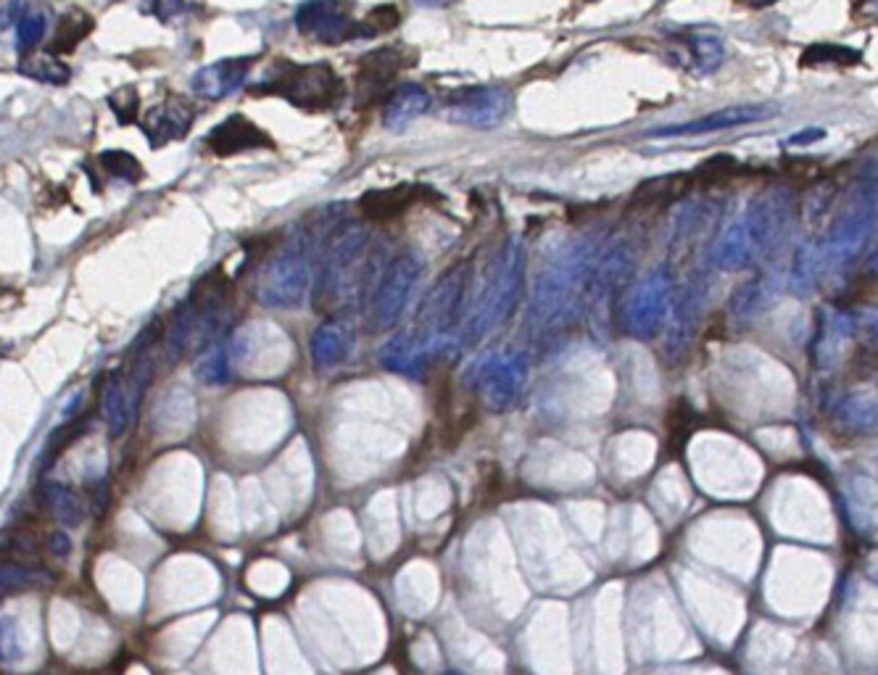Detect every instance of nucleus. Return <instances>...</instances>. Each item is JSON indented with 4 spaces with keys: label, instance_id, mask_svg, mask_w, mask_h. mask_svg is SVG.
<instances>
[{
    "label": "nucleus",
    "instance_id": "nucleus-31",
    "mask_svg": "<svg viewBox=\"0 0 878 675\" xmlns=\"http://www.w3.org/2000/svg\"><path fill=\"white\" fill-rule=\"evenodd\" d=\"M109 504H111V485L106 478H100L98 483H93V491H90V510H93V517L100 519L109 512Z\"/></svg>",
    "mask_w": 878,
    "mask_h": 675
},
{
    "label": "nucleus",
    "instance_id": "nucleus-21",
    "mask_svg": "<svg viewBox=\"0 0 878 675\" xmlns=\"http://www.w3.org/2000/svg\"><path fill=\"white\" fill-rule=\"evenodd\" d=\"M40 499L43 504L49 506V512L56 517V523L66 525V528H77L83 525L85 519V504L69 485L56 483V481H43L40 483Z\"/></svg>",
    "mask_w": 878,
    "mask_h": 675
},
{
    "label": "nucleus",
    "instance_id": "nucleus-29",
    "mask_svg": "<svg viewBox=\"0 0 878 675\" xmlns=\"http://www.w3.org/2000/svg\"><path fill=\"white\" fill-rule=\"evenodd\" d=\"M398 22H401V17H398L396 6H375V9L367 13V19H364L362 26H364V32H367V38H375V35H383V32L396 30Z\"/></svg>",
    "mask_w": 878,
    "mask_h": 675
},
{
    "label": "nucleus",
    "instance_id": "nucleus-2",
    "mask_svg": "<svg viewBox=\"0 0 878 675\" xmlns=\"http://www.w3.org/2000/svg\"><path fill=\"white\" fill-rule=\"evenodd\" d=\"M470 282V259L449 267L436 286L425 293V299L411 314L409 325L385 343L381 360L390 373L420 377L430 362L441 354L459 312H462L464 293Z\"/></svg>",
    "mask_w": 878,
    "mask_h": 675
},
{
    "label": "nucleus",
    "instance_id": "nucleus-28",
    "mask_svg": "<svg viewBox=\"0 0 878 675\" xmlns=\"http://www.w3.org/2000/svg\"><path fill=\"white\" fill-rule=\"evenodd\" d=\"M45 30H49V22H45L43 13L30 11L22 22L17 24V49L22 53L35 49L40 40L45 38Z\"/></svg>",
    "mask_w": 878,
    "mask_h": 675
},
{
    "label": "nucleus",
    "instance_id": "nucleus-10",
    "mask_svg": "<svg viewBox=\"0 0 878 675\" xmlns=\"http://www.w3.org/2000/svg\"><path fill=\"white\" fill-rule=\"evenodd\" d=\"M296 26L303 38L322 45H341L346 40L367 38L362 22H354L341 3H303L296 11Z\"/></svg>",
    "mask_w": 878,
    "mask_h": 675
},
{
    "label": "nucleus",
    "instance_id": "nucleus-24",
    "mask_svg": "<svg viewBox=\"0 0 878 675\" xmlns=\"http://www.w3.org/2000/svg\"><path fill=\"white\" fill-rule=\"evenodd\" d=\"M19 72L24 77L35 79V83L43 85H66L72 79V69L58 61L53 53H43V56H26L22 64H19Z\"/></svg>",
    "mask_w": 878,
    "mask_h": 675
},
{
    "label": "nucleus",
    "instance_id": "nucleus-19",
    "mask_svg": "<svg viewBox=\"0 0 878 675\" xmlns=\"http://www.w3.org/2000/svg\"><path fill=\"white\" fill-rule=\"evenodd\" d=\"M100 415H104L106 428H109L111 438L125 436V430L135 422L130 415V407H127V394H125V381H121V369L111 373L100 386Z\"/></svg>",
    "mask_w": 878,
    "mask_h": 675
},
{
    "label": "nucleus",
    "instance_id": "nucleus-3",
    "mask_svg": "<svg viewBox=\"0 0 878 675\" xmlns=\"http://www.w3.org/2000/svg\"><path fill=\"white\" fill-rule=\"evenodd\" d=\"M254 93L280 96L303 111H328L341 104L346 87L328 61H314V64L277 61L269 77L261 79V87H254Z\"/></svg>",
    "mask_w": 878,
    "mask_h": 675
},
{
    "label": "nucleus",
    "instance_id": "nucleus-7",
    "mask_svg": "<svg viewBox=\"0 0 878 675\" xmlns=\"http://www.w3.org/2000/svg\"><path fill=\"white\" fill-rule=\"evenodd\" d=\"M525 381V367L515 354H485L472 362L468 386L483 407L504 411L515 404Z\"/></svg>",
    "mask_w": 878,
    "mask_h": 675
},
{
    "label": "nucleus",
    "instance_id": "nucleus-5",
    "mask_svg": "<svg viewBox=\"0 0 878 675\" xmlns=\"http://www.w3.org/2000/svg\"><path fill=\"white\" fill-rule=\"evenodd\" d=\"M523 248H520L517 240H510L504 246V251L499 254L494 272H491V278L483 288V299L478 303L475 312H472L468 328H464V346H472V343L481 341L483 335H489L510 314L520 290V280H523Z\"/></svg>",
    "mask_w": 878,
    "mask_h": 675
},
{
    "label": "nucleus",
    "instance_id": "nucleus-23",
    "mask_svg": "<svg viewBox=\"0 0 878 675\" xmlns=\"http://www.w3.org/2000/svg\"><path fill=\"white\" fill-rule=\"evenodd\" d=\"M53 583V576L45 567H32L22 562H3V572H0V586L3 593H19L40 589V586Z\"/></svg>",
    "mask_w": 878,
    "mask_h": 675
},
{
    "label": "nucleus",
    "instance_id": "nucleus-6",
    "mask_svg": "<svg viewBox=\"0 0 878 675\" xmlns=\"http://www.w3.org/2000/svg\"><path fill=\"white\" fill-rule=\"evenodd\" d=\"M425 269L422 256L417 251H401L385 267L381 282H377L373 303L367 312V330L370 333H388L390 328L401 320L404 309H407L411 290H415L417 280H420Z\"/></svg>",
    "mask_w": 878,
    "mask_h": 675
},
{
    "label": "nucleus",
    "instance_id": "nucleus-20",
    "mask_svg": "<svg viewBox=\"0 0 878 675\" xmlns=\"http://www.w3.org/2000/svg\"><path fill=\"white\" fill-rule=\"evenodd\" d=\"M229 356H233V346H229V335H217L212 341H206L199 351L195 360V375L206 386H222L229 381Z\"/></svg>",
    "mask_w": 878,
    "mask_h": 675
},
{
    "label": "nucleus",
    "instance_id": "nucleus-33",
    "mask_svg": "<svg viewBox=\"0 0 878 675\" xmlns=\"http://www.w3.org/2000/svg\"><path fill=\"white\" fill-rule=\"evenodd\" d=\"M146 11H153L161 22H167L169 17H180V13L191 11V6H182V3H157V6H146Z\"/></svg>",
    "mask_w": 878,
    "mask_h": 675
},
{
    "label": "nucleus",
    "instance_id": "nucleus-27",
    "mask_svg": "<svg viewBox=\"0 0 878 675\" xmlns=\"http://www.w3.org/2000/svg\"><path fill=\"white\" fill-rule=\"evenodd\" d=\"M111 111L117 114V119L121 125H135L138 121V109H140V93L138 87L125 85L119 90H114L109 96Z\"/></svg>",
    "mask_w": 878,
    "mask_h": 675
},
{
    "label": "nucleus",
    "instance_id": "nucleus-9",
    "mask_svg": "<svg viewBox=\"0 0 878 675\" xmlns=\"http://www.w3.org/2000/svg\"><path fill=\"white\" fill-rule=\"evenodd\" d=\"M415 61V53L401 49H377L360 61V69L354 77V104L360 109L385 104L390 96V83L396 74Z\"/></svg>",
    "mask_w": 878,
    "mask_h": 675
},
{
    "label": "nucleus",
    "instance_id": "nucleus-26",
    "mask_svg": "<svg viewBox=\"0 0 878 675\" xmlns=\"http://www.w3.org/2000/svg\"><path fill=\"white\" fill-rule=\"evenodd\" d=\"M98 164L106 169V174H111V178H117V180H125V182L143 180V164H140L132 153L119 151V148H111V151L100 153Z\"/></svg>",
    "mask_w": 878,
    "mask_h": 675
},
{
    "label": "nucleus",
    "instance_id": "nucleus-4",
    "mask_svg": "<svg viewBox=\"0 0 878 675\" xmlns=\"http://www.w3.org/2000/svg\"><path fill=\"white\" fill-rule=\"evenodd\" d=\"M314 278V256L307 235L269 256L256 272V299L267 309H296L307 301Z\"/></svg>",
    "mask_w": 878,
    "mask_h": 675
},
{
    "label": "nucleus",
    "instance_id": "nucleus-8",
    "mask_svg": "<svg viewBox=\"0 0 878 675\" xmlns=\"http://www.w3.org/2000/svg\"><path fill=\"white\" fill-rule=\"evenodd\" d=\"M512 109L510 93L494 85H470L449 93L443 117L470 130H494Z\"/></svg>",
    "mask_w": 878,
    "mask_h": 675
},
{
    "label": "nucleus",
    "instance_id": "nucleus-32",
    "mask_svg": "<svg viewBox=\"0 0 878 675\" xmlns=\"http://www.w3.org/2000/svg\"><path fill=\"white\" fill-rule=\"evenodd\" d=\"M49 551L53 557H66L72 551V542H69V536H66V533H61V531H53L51 536H49Z\"/></svg>",
    "mask_w": 878,
    "mask_h": 675
},
{
    "label": "nucleus",
    "instance_id": "nucleus-18",
    "mask_svg": "<svg viewBox=\"0 0 878 675\" xmlns=\"http://www.w3.org/2000/svg\"><path fill=\"white\" fill-rule=\"evenodd\" d=\"M193 338H199V312H195V303L185 296V301H180L164 322L167 362H180Z\"/></svg>",
    "mask_w": 878,
    "mask_h": 675
},
{
    "label": "nucleus",
    "instance_id": "nucleus-30",
    "mask_svg": "<svg viewBox=\"0 0 878 675\" xmlns=\"http://www.w3.org/2000/svg\"><path fill=\"white\" fill-rule=\"evenodd\" d=\"M0 657H3V665H13L24 657V646L22 639H19V625L17 620L3 618V628H0Z\"/></svg>",
    "mask_w": 878,
    "mask_h": 675
},
{
    "label": "nucleus",
    "instance_id": "nucleus-12",
    "mask_svg": "<svg viewBox=\"0 0 878 675\" xmlns=\"http://www.w3.org/2000/svg\"><path fill=\"white\" fill-rule=\"evenodd\" d=\"M206 148L220 159L238 157L246 151H259V148H275V140L256 127L251 119L243 114H233L225 121H220L212 132L206 135Z\"/></svg>",
    "mask_w": 878,
    "mask_h": 675
},
{
    "label": "nucleus",
    "instance_id": "nucleus-13",
    "mask_svg": "<svg viewBox=\"0 0 878 675\" xmlns=\"http://www.w3.org/2000/svg\"><path fill=\"white\" fill-rule=\"evenodd\" d=\"M254 58H220L214 64L201 66L199 72L191 77V90L201 100H222L233 96L235 90H240L246 85L248 72H251Z\"/></svg>",
    "mask_w": 878,
    "mask_h": 675
},
{
    "label": "nucleus",
    "instance_id": "nucleus-11",
    "mask_svg": "<svg viewBox=\"0 0 878 675\" xmlns=\"http://www.w3.org/2000/svg\"><path fill=\"white\" fill-rule=\"evenodd\" d=\"M195 121V106L182 96H167L161 104L153 106L146 114L140 127H143L148 143L151 148H164L174 140L188 138Z\"/></svg>",
    "mask_w": 878,
    "mask_h": 675
},
{
    "label": "nucleus",
    "instance_id": "nucleus-1",
    "mask_svg": "<svg viewBox=\"0 0 878 675\" xmlns=\"http://www.w3.org/2000/svg\"><path fill=\"white\" fill-rule=\"evenodd\" d=\"M303 235L314 256V309L333 317L360 293L370 265V233L349 222L341 206H330Z\"/></svg>",
    "mask_w": 878,
    "mask_h": 675
},
{
    "label": "nucleus",
    "instance_id": "nucleus-17",
    "mask_svg": "<svg viewBox=\"0 0 878 675\" xmlns=\"http://www.w3.org/2000/svg\"><path fill=\"white\" fill-rule=\"evenodd\" d=\"M433 96L420 83H401L394 87L388 100L383 104V127L390 132H404L411 121L430 111Z\"/></svg>",
    "mask_w": 878,
    "mask_h": 675
},
{
    "label": "nucleus",
    "instance_id": "nucleus-25",
    "mask_svg": "<svg viewBox=\"0 0 878 675\" xmlns=\"http://www.w3.org/2000/svg\"><path fill=\"white\" fill-rule=\"evenodd\" d=\"M87 430V420L83 417V420H69V422H64V425H58L56 430H53V436L49 438V443H45V451H43V459H40V468L43 470H49L53 462H56V459L64 454L66 449L72 447L74 441H77L79 436H83Z\"/></svg>",
    "mask_w": 878,
    "mask_h": 675
},
{
    "label": "nucleus",
    "instance_id": "nucleus-15",
    "mask_svg": "<svg viewBox=\"0 0 878 675\" xmlns=\"http://www.w3.org/2000/svg\"><path fill=\"white\" fill-rule=\"evenodd\" d=\"M773 111L768 106H731V109H722L718 114H710V117L692 119L684 121V125H671V127H660V130H652V138H681V135H705V132H720V130H731V127L741 125H754V121L770 119Z\"/></svg>",
    "mask_w": 878,
    "mask_h": 675
},
{
    "label": "nucleus",
    "instance_id": "nucleus-14",
    "mask_svg": "<svg viewBox=\"0 0 878 675\" xmlns=\"http://www.w3.org/2000/svg\"><path fill=\"white\" fill-rule=\"evenodd\" d=\"M433 191L430 188L420 185H396V188H375V191H367L360 199V212L370 222H388L407 214L411 206L420 204L422 199H433Z\"/></svg>",
    "mask_w": 878,
    "mask_h": 675
},
{
    "label": "nucleus",
    "instance_id": "nucleus-34",
    "mask_svg": "<svg viewBox=\"0 0 878 675\" xmlns=\"http://www.w3.org/2000/svg\"><path fill=\"white\" fill-rule=\"evenodd\" d=\"M449 675H457V673H449Z\"/></svg>",
    "mask_w": 878,
    "mask_h": 675
},
{
    "label": "nucleus",
    "instance_id": "nucleus-22",
    "mask_svg": "<svg viewBox=\"0 0 878 675\" xmlns=\"http://www.w3.org/2000/svg\"><path fill=\"white\" fill-rule=\"evenodd\" d=\"M93 26H96V22H93L90 13L83 9H69L66 13H61L51 40L53 56H56V53H72L87 35H90Z\"/></svg>",
    "mask_w": 878,
    "mask_h": 675
},
{
    "label": "nucleus",
    "instance_id": "nucleus-16",
    "mask_svg": "<svg viewBox=\"0 0 878 675\" xmlns=\"http://www.w3.org/2000/svg\"><path fill=\"white\" fill-rule=\"evenodd\" d=\"M351 343H354V322L346 314L328 317L312 335V360L317 369H333L346 362Z\"/></svg>",
    "mask_w": 878,
    "mask_h": 675
}]
</instances>
